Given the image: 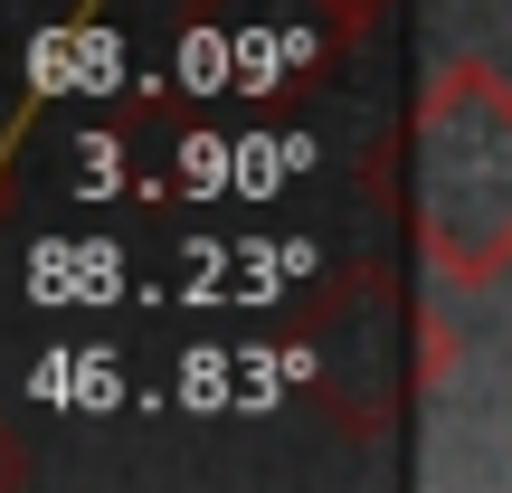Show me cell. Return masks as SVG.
I'll return each instance as SVG.
<instances>
[{"mask_svg":"<svg viewBox=\"0 0 512 493\" xmlns=\"http://www.w3.org/2000/svg\"><path fill=\"white\" fill-rule=\"evenodd\" d=\"M408 219L456 294L512 275V76L446 57L408 124Z\"/></svg>","mask_w":512,"mask_h":493,"instance_id":"cell-1","label":"cell"},{"mask_svg":"<svg viewBox=\"0 0 512 493\" xmlns=\"http://www.w3.org/2000/svg\"><path fill=\"white\" fill-rule=\"evenodd\" d=\"M19 475H29V456H19V437L0 427V484H19Z\"/></svg>","mask_w":512,"mask_h":493,"instance_id":"cell-2","label":"cell"}]
</instances>
